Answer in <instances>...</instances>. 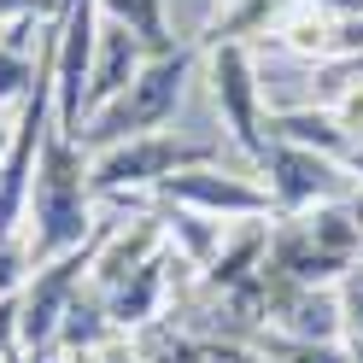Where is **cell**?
<instances>
[{
	"label": "cell",
	"mask_w": 363,
	"mask_h": 363,
	"mask_svg": "<svg viewBox=\"0 0 363 363\" xmlns=\"http://www.w3.org/2000/svg\"><path fill=\"white\" fill-rule=\"evenodd\" d=\"M164 252V217H135V223H111V229H100V246H94V264H88V287L106 293L129 281L135 269H141L147 258Z\"/></svg>",
	"instance_id": "9c48e42d"
},
{
	"label": "cell",
	"mask_w": 363,
	"mask_h": 363,
	"mask_svg": "<svg viewBox=\"0 0 363 363\" xmlns=\"http://www.w3.org/2000/svg\"><path fill=\"white\" fill-rule=\"evenodd\" d=\"M30 363H65V357H59V346H53V352H35Z\"/></svg>",
	"instance_id": "cb8c5ba5"
},
{
	"label": "cell",
	"mask_w": 363,
	"mask_h": 363,
	"mask_svg": "<svg viewBox=\"0 0 363 363\" xmlns=\"http://www.w3.org/2000/svg\"><path fill=\"white\" fill-rule=\"evenodd\" d=\"M111 340V316H106V299L94 293H77L71 299V311H65V323H59V352L65 357H88V352H100Z\"/></svg>",
	"instance_id": "5bb4252c"
},
{
	"label": "cell",
	"mask_w": 363,
	"mask_h": 363,
	"mask_svg": "<svg viewBox=\"0 0 363 363\" xmlns=\"http://www.w3.org/2000/svg\"><path fill=\"white\" fill-rule=\"evenodd\" d=\"M48 12V0H0V24H30Z\"/></svg>",
	"instance_id": "44dd1931"
},
{
	"label": "cell",
	"mask_w": 363,
	"mask_h": 363,
	"mask_svg": "<svg viewBox=\"0 0 363 363\" xmlns=\"http://www.w3.org/2000/svg\"><path fill=\"white\" fill-rule=\"evenodd\" d=\"M6 141H12V129H6V123H0V152H6Z\"/></svg>",
	"instance_id": "d4e9b609"
},
{
	"label": "cell",
	"mask_w": 363,
	"mask_h": 363,
	"mask_svg": "<svg viewBox=\"0 0 363 363\" xmlns=\"http://www.w3.org/2000/svg\"><path fill=\"white\" fill-rule=\"evenodd\" d=\"M30 82H35L30 53H18V48H6V41H0V106L24 100V94H30Z\"/></svg>",
	"instance_id": "2e32d148"
},
{
	"label": "cell",
	"mask_w": 363,
	"mask_h": 363,
	"mask_svg": "<svg viewBox=\"0 0 363 363\" xmlns=\"http://www.w3.org/2000/svg\"><path fill=\"white\" fill-rule=\"evenodd\" d=\"M48 12H53V6H48Z\"/></svg>",
	"instance_id": "484cf974"
},
{
	"label": "cell",
	"mask_w": 363,
	"mask_h": 363,
	"mask_svg": "<svg viewBox=\"0 0 363 363\" xmlns=\"http://www.w3.org/2000/svg\"><path fill=\"white\" fill-rule=\"evenodd\" d=\"M264 258H269V223L252 217V223H240L235 235H223L217 258H211V269H206V287L235 293V287H246L252 276H264Z\"/></svg>",
	"instance_id": "8fae6325"
},
{
	"label": "cell",
	"mask_w": 363,
	"mask_h": 363,
	"mask_svg": "<svg viewBox=\"0 0 363 363\" xmlns=\"http://www.w3.org/2000/svg\"><path fill=\"white\" fill-rule=\"evenodd\" d=\"M269 141H293V147H311V152H328V158H346L352 135L334 123L328 106H293V111H269L264 118Z\"/></svg>",
	"instance_id": "7c38bea8"
},
{
	"label": "cell",
	"mask_w": 363,
	"mask_h": 363,
	"mask_svg": "<svg viewBox=\"0 0 363 363\" xmlns=\"http://www.w3.org/2000/svg\"><path fill=\"white\" fill-rule=\"evenodd\" d=\"M346 357H352V363H363V340H352V334H346Z\"/></svg>",
	"instance_id": "603a6c76"
},
{
	"label": "cell",
	"mask_w": 363,
	"mask_h": 363,
	"mask_svg": "<svg viewBox=\"0 0 363 363\" xmlns=\"http://www.w3.org/2000/svg\"><path fill=\"white\" fill-rule=\"evenodd\" d=\"M340 170L363 182V141H352V147H346V158H340Z\"/></svg>",
	"instance_id": "7402d4cb"
},
{
	"label": "cell",
	"mask_w": 363,
	"mask_h": 363,
	"mask_svg": "<svg viewBox=\"0 0 363 363\" xmlns=\"http://www.w3.org/2000/svg\"><path fill=\"white\" fill-rule=\"evenodd\" d=\"M147 41L141 35H129L123 24H111V18H100V41H94V65H88V118H94L100 106H111L123 94V88L141 77V65H147Z\"/></svg>",
	"instance_id": "30bf717a"
},
{
	"label": "cell",
	"mask_w": 363,
	"mask_h": 363,
	"mask_svg": "<svg viewBox=\"0 0 363 363\" xmlns=\"http://www.w3.org/2000/svg\"><path fill=\"white\" fill-rule=\"evenodd\" d=\"M100 18L123 24L129 35H141L147 53H170V48H176L170 18H164V0H100Z\"/></svg>",
	"instance_id": "9a60e30c"
},
{
	"label": "cell",
	"mask_w": 363,
	"mask_h": 363,
	"mask_svg": "<svg viewBox=\"0 0 363 363\" xmlns=\"http://www.w3.org/2000/svg\"><path fill=\"white\" fill-rule=\"evenodd\" d=\"M269 352H276L281 363H352L346 357V346H305V340H269Z\"/></svg>",
	"instance_id": "e0dca14e"
},
{
	"label": "cell",
	"mask_w": 363,
	"mask_h": 363,
	"mask_svg": "<svg viewBox=\"0 0 363 363\" xmlns=\"http://www.w3.org/2000/svg\"><path fill=\"white\" fill-rule=\"evenodd\" d=\"M211 94L223 111V129L229 141L258 164L264 152V94H258V65L246 53V41H211Z\"/></svg>",
	"instance_id": "5b68a950"
},
{
	"label": "cell",
	"mask_w": 363,
	"mask_h": 363,
	"mask_svg": "<svg viewBox=\"0 0 363 363\" xmlns=\"http://www.w3.org/2000/svg\"><path fill=\"white\" fill-rule=\"evenodd\" d=\"M340 316H346V334L363 340V258L346 269V281H340Z\"/></svg>",
	"instance_id": "ac0fdd59"
},
{
	"label": "cell",
	"mask_w": 363,
	"mask_h": 363,
	"mask_svg": "<svg viewBox=\"0 0 363 363\" xmlns=\"http://www.w3.org/2000/svg\"><path fill=\"white\" fill-rule=\"evenodd\" d=\"M164 246L188 264V269H211L217 246H223V223L217 217H199L188 206H170L164 211Z\"/></svg>",
	"instance_id": "4fadbf2b"
},
{
	"label": "cell",
	"mask_w": 363,
	"mask_h": 363,
	"mask_svg": "<svg viewBox=\"0 0 363 363\" xmlns=\"http://www.w3.org/2000/svg\"><path fill=\"white\" fill-rule=\"evenodd\" d=\"M188 71H194V53L188 48H170V53H152L141 65V77H135L129 88L111 106H100L94 118L82 123L77 135V147L88 152H100V147H118L129 141V135H158L170 118H176V106H182V88H188Z\"/></svg>",
	"instance_id": "7a4b0ae2"
},
{
	"label": "cell",
	"mask_w": 363,
	"mask_h": 363,
	"mask_svg": "<svg viewBox=\"0 0 363 363\" xmlns=\"http://www.w3.org/2000/svg\"><path fill=\"white\" fill-rule=\"evenodd\" d=\"M18 357V293L0 299V363Z\"/></svg>",
	"instance_id": "ffe728a7"
},
{
	"label": "cell",
	"mask_w": 363,
	"mask_h": 363,
	"mask_svg": "<svg viewBox=\"0 0 363 363\" xmlns=\"http://www.w3.org/2000/svg\"><path fill=\"white\" fill-rule=\"evenodd\" d=\"M158 199L164 206H188L199 217H217V223H252V217L276 211L269 194H264V182L240 176V170H223V164H194V170L170 176L158 188Z\"/></svg>",
	"instance_id": "8992f818"
},
{
	"label": "cell",
	"mask_w": 363,
	"mask_h": 363,
	"mask_svg": "<svg viewBox=\"0 0 363 363\" xmlns=\"http://www.w3.org/2000/svg\"><path fill=\"white\" fill-rule=\"evenodd\" d=\"M176 269H188L170 246L158 258H147L141 269H135L129 281H118L106 293V316H111V334H141V328H152L158 316H164V299H170V281H182Z\"/></svg>",
	"instance_id": "ba28073f"
},
{
	"label": "cell",
	"mask_w": 363,
	"mask_h": 363,
	"mask_svg": "<svg viewBox=\"0 0 363 363\" xmlns=\"http://www.w3.org/2000/svg\"><path fill=\"white\" fill-rule=\"evenodd\" d=\"M194 164H217V147L211 141H182V135L158 129V135H129L118 147H100L88 152V188L100 199H118V194H158L170 176L194 170Z\"/></svg>",
	"instance_id": "3957f363"
},
{
	"label": "cell",
	"mask_w": 363,
	"mask_h": 363,
	"mask_svg": "<svg viewBox=\"0 0 363 363\" xmlns=\"http://www.w3.org/2000/svg\"><path fill=\"white\" fill-rule=\"evenodd\" d=\"M94 246H100V229H94L88 246H77V252H59L48 264H35L30 281L18 287V352H24V357L59 346V323H65V311H71V299L88 287Z\"/></svg>",
	"instance_id": "277c9868"
},
{
	"label": "cell",
	"mask_w": 363,
	"mask_h": 363,
	"mask_svg": "<svg viewBox=\"0 0 363 363\" xmlns=\"http://www.w3.org/2000/svg\"><path fill=\"white\" fill-rule=\"evenodd\" d=\"M258 170H264L269 206H276L281 217H299V211H311V206H323V199L340 194V158L293 147V141H264Z\"/></svg>",
	"instance_id": "52a82bcc"
},
{
	"label": "cell",
	"mask_w": 363,
	"mask_h": 363,
	"mask_svg": "<svg viewBox=\"0 0 363 363\" xmlns=\"http://www.w3.org/2000/svg\"><path fill=\"white\" fill-rule=\"evenodd\" d=\"M30 229H24V252L30 264H48L59 252L94 240V188H88V147H77L65 129H48L35 158V182H30Z\"/></svg>",
	"instance_id": "6da1fadb"
},
{
	"label": "cell",
	"mask_w": 363,
	"mask_h": 363,
	"mask_svg": "<svg viewBox=\"0 0 363 363\" xmlns=\"http://www.w3.org/2000/svg\"><path fill=\"white\" fill-rule=\"evenodd\" d=\"M328 111H334V123H340V129H346L352 141H357V135H363V82H340Z\"/></svg>",
	"instance_id": "d6986e66"
}]
</instances>
